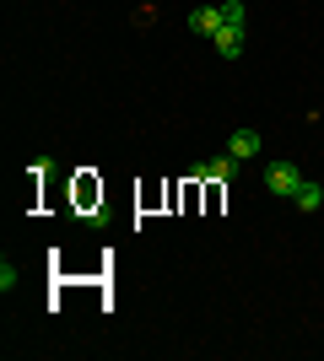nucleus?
<instances>
[{
  "label": "nucleus",
  "instance_id": "1",
  "mask_svg": "<svg viewBox=\"0 0 324 361\" xmlns=\"http://www.w3.org/2000/svg\"><path fill=\"white\" fill-rule=\"evenodd\" d=\"M297 183H303V167L287 162V157H276V162H265V189L276 200H292L297 195Z\"/></svg>",
  "mask_w": 324,
  "mask_h": 361
},
{
  "label": "nucleus",
  "instance_id": "2",
  "mask_svg": "<svg viewBox=\"0 0 324 361\" xmlns=\"http://www.w3.org/2000/svg\"><path fill=\"white\" fill-rule=\"evenodd\" d=\"M244 44H248V27H244V22H222V27L211 32V49L222 54V60H238Z\"/></svg>",
  "mask_w": 324,
  "mask_h": 361
},
{
  "label": "nucleus",
  "instance_id": "3",
  "mask_svg": "<svg viewBox=\"0 0 324 361\" xmlns=\"http://www.w3.org/2000/svg\"><path fill=\"white\" fill-rule=\"evenodd\" d=\"M238 167H244V162H238V157L227 151V157H216V162H200V167H189V173H195V178H211V183H232V178H238Z\"/></svg>",
  "mask_w": 324,
  "mask_h": 361
},
{
  "label": "nucleus",
  "instance_id": "4",
  "mask_svg": "<svg viewBox=\"0 0 324 361\" xmlns=\"http://www.w3.org/2000/svg\"><path fill=\"white\" fill-rule=\"evenodd\" d=\"M222 22H227V11H222V6H200V11H189V32H200V38H211Z\"/></svg>",
  "mask_w": 324,
  "mask_h": 361
},
{
  "label": "nucleus",
  "instance_id": "5",
  "mask_svg": "<svg viewBox=\"0 0 324 361\" xmlns=\"http://www.w3.org/2000/svg\"><path fill=\"white\" fill-rule=\"evenodd\" d=\"M227 151L238 157V162H248V157H260V130H238V135L227 140Z\"/></svg>",
  "mask_w": 324,
  "mask_h": 361
},
{
  "label": "nucleus",
  "instance_id": "6",
  "mask_svg": "<svg viewBox=\"0 0 324 361\" xmlns=\"http://www.w3.org/2000/svg\"><path fill=\"white\" fill-rule=\"evenodd\" d=\"M292 205H297V211H319V205H324V189H319V183H313V178H303V183H297V195H292Z\"/></svg>",
  "mask_w": 324,
  "mask_h": 361
},
{
  "label": "nucleus",
  "instance_id": "7",
  "mask_svg": "<svg viewBox=\"0 0 324 361\" xmlns=\"http://www.w3.org/2000/svg\"><path fill=\"white\" fill-rule=\"evenodd\" d=\"M222 11H227V22H244V27H248V6H244V0H222Z\"/></svg>",
  "mask_w": 324,
  "mask_h": 361
},
{
  "label": "nucleus",
  "instance_id": "8",
  "mask_svg": "<svg viewBox=\"0 0 324 361\" xmlns=\"http://www.w3.org/2000/svg\"><path fill=\"white\" fill-rule=\"evenodd\" d=\"M11 286H16V264L6 259V264H0V291H11Z\"/></svg>",
  "mask_w": 324,
  "mask_h": 361
},
{
  "label": "nucleus",
  "instance_id": "9",
  "mask_svg": "<svg viewBox=\"0 0 324 361\" xmlns=\"http://www.w3.org/2000/svg\"><path fill=\"white\" fill-rule=\"evenodd\" d=\"M319 87H324V75H319Z\"/></svg>",
  "mask_w": 324,
  "mask_h": 361
}]
</instances>
